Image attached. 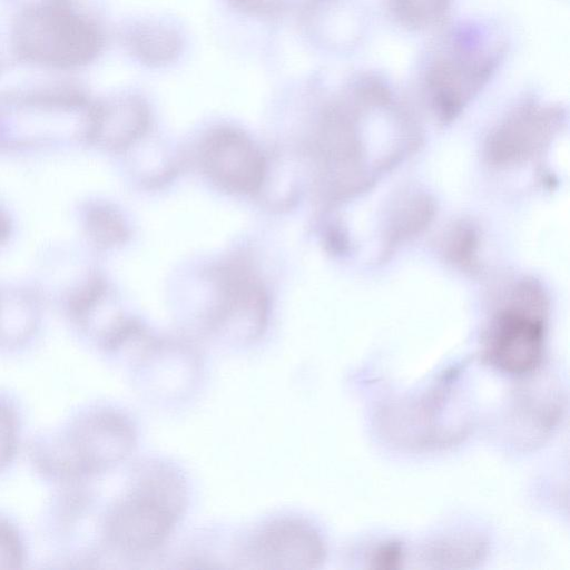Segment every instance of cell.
I'll use <instances>...</instances> for the list:
<instances>
[{
	"label": "cell",
	"mask_w": 570,
	"mask_h": 570,
	"mask_svg": "<svg viewBox=\"0 0 570 570\" xmlns=\"http://www.w3.org/2000/svg\"><path fill=\"white\" fill-rule=\"evenodd\" d=\"M502 33L483 22L448 26L428 45L419 61V77L432 108L455 117L500 70L508 52Z\"/></svg>",
	"instance_id": "obj_1"
},
{
	"label": "cell",
	"mask_w": 570,
	"mask_h": 570,
	"mask_svg": "<svg viewBox=\"0 0 570 570\" xmlns=\"http://www.w3.org/2000/svg\"><path fill=\"white\" fill-rule=\"evenodd\" d=\"M185 501L186 491L179 474L166 465L151 466L111 510L107 535L124 551L151 550L169 535Z\"/></svg>",
	"instance_id": "obj_2"
},
{
	"label": "cell",
	"mask_w": 570,
	"mask_h": 570,
	"mask_svg": "<svg viewBox=\"0 0 570 570\" xmlns=\"http://www.w3.org/2000/svg\"><path fill=\"white\" fill-rule=\"evenodd\" d=\"M17 43L28 58L63 67L92 60L102 39L97 27L72 11L66 1L51 0L21 17Z\"/></svg>",
	"instance_id": "obj_3"
},
{
	"label": "cell",
	"mask_w": 570,
	"mask_h": 570,
	"mask_svg": "<svg viewBox=\"0 0 570 570\" xmlns=\"http://www.w3.org/2000/svg\"><path fill=\"white\" fill-rule=\"evenodd\" d=\"M209 278L215 294L209 328L236 342L259 337L267 324L268 296L249 262L237 256L215 267Z\"/></svg>",
	"instance_id": "obj_4"
},
{
	"label": "cell",
	"mask_w": 570,
	"mask_h": 570,
	"mask_svg": "<svg viewBox=\"0 0 570 570\" xmlns=\"http://www.w3.org/2000/svg\"><path fill=\"white\" fill-rule=\"evenodd\" d=\"M135 444V432L122 415L96 411L75 422L61 448L58 465L71 474L99 473L128 456Z\"/></svg>",
	"instance_id": "obj_5"
},
{
	"label": "cell",
	"mask_w": 570,
	"mask_h": 570,
	"mask_svg": "<svg viewBox=\"0 0 570 570\" xmlns=\"http://www.w3.org/2000/svg\"><path fill=\"white\" fill-rule=\"evenodd\" d=\"M198 161L219 189L235 195H257L265 176L266 156L242 130L218 127L202 140Z\"/></svg>",
	"instance_id": "obj_6"
},
{
	"label": "cell",
	"mask_w": 570,
	"mask_h": 570,
	"mask_svg": "<svg viewBox=\"0 0 570 570\" xmlns=\"http://www.w3.org/2000/svg\"><path fill=\"white\" fill-rule=\"evenodd\" d=\"M544 351V321L532 311L511 307L501 312L484 342V357L497 370L524 375L542 362Z\"/></svg>",
	"instance_id": "obj_7"
},
{
	"label": "cell",
	"mask_w": 570,
	"mask_h": 570,
	"mask_svg": "<svg viewBox=\"0 0 570 570\" xmlns=\"http://www.w3.org/2000/svg\"><path fill=\"white\" fill-rule=\"evenodd\" d=\"M250 561L266 569H309L324 559L318 533L296 519L276 520L264 527L248 548Z\"/></svg>",
	"instance_id": "obj_8"
},
{
	"label": "cell",
	"mask_w": 570,
	"mask_h": 570,
	"mask_svg": "<svg viewBox=\"0 0 570 570\" xmlns=\"http://www.w3.org/2000/svg\"><path fill=\"white\" fill-rule=\"evenodd\" d=\"M150 126L146 102L134 95L90 105L87 144L112 153H124L139 141Z\"/></svg>",
	"instance_id": "obj_9"
},
{
	"label": "cell",
	"mask_w": 570,
	"mask_h": 570,
	"mask_svg": "<svg viewBox=\"0 0 570 570\" xmlns=\"http://www.w3.org/2000/svg\"><path fill=\"white\" fill-rule=\"evenodd\" d=\"M305 10L309 27L341 46L354 45L363 36L366 17L355 0H309Z\"/></svg>",
	"instance_id": "obj_10"
},
{
	"label": "cell",
	"mask_w": 570,
	"mask_h": 570,
	"mask_svg": "<svg viewBox=\"0 0 570 570\" xmlns=\"http://www.w3.org/2000/svg\"><path fill=\"white\" fill-rule=\"evenodd\" d=\"M40 302L27 288H0V342L17 344L29 338L37 330Z\"/></svg>",
	"instance_id": "obj_11"
},
{
	"label": "cell",
	"mask_w": 570,
	"mask_h": 570,
	"mask_svg": "<svg viewBox=\"0 0 570 570\" xmlns=\"http://www.w3.org/2000/svg\"><path fill=\"white\" fill-rule=\"evenodd\" d=\"M80 222L88 242L99 250L116 248L126 243L129 229L121 213L111 204L90 200L80 209Z\"/></svg>",
	"instance_id": "obj_12"
},
{
	"label": "cell",
	"mask_w": 570,
	"mask_h": 570,
	"mask_svg": "<svg viewBox=\"0 0 570 570\" xmlns=\"http://www.w3.org/2000/svg\"><path fill=\"white\" fill-rule=\"evenodd\" d=\"M130 47L140 61L157 67L175 60L179 55L181 41L173 28L148 23L132 32Z\"/></svg>",
	"instance_id": "obj_13"
},
{
	"label": "cell",
	"mask_w": 570,
	"mask_h": 570,
	"mask_svg": "<svg viewBox=\"0 0 570 570\" xmlns=\"http://www.w3.org/2000/svg\"><path fill=\"white\" fill-rule=\"evenodd\" d=\"M452 0H385L386 11L400 27L421 31L443 23Z\"/></svg>",
	"instance_id": "obj_14"
},
{
	"label": "cell",
	"mask_w": 570,
	"mask_h": 570,
	"mask_svg": "<svg viewBox=\"0 0 570 570\" xmlns=\"http://www.w3.org/2000/svg\"><path fill=\"white\" fill-rule=\"evenodd\" d=\"M485 553V546L480 538L470 535L448 537L426 546L423 559L435 567H464L465 563L478 562Z\"/></svg>",
	"instance_id": "obj_15"
},
{
	"label": "cell",
	"mask_w": 570,
	"mask_h": 570,
	"mask_svg": "<svg viewBox=\"0 0 570 570\" xmlns=\"http://www.w3.org/2000/svg\"><path fill=\"white\" fill-rule=\"evenodd\" d=\"M18 445V420L14 411L0 401V471L14 458Z\"/></svg>",
	"instance_id": "obj_16"
},
{
	"label": "cell",
	"mask_w": 570,
	"mask_h": 570,
	"mask_svg": "<svg viewBox=\"0 0 570 570\" xmlns=\"http://www.w3.org/2000/svg\"><path fill=\"white\" fill-rule=\"evenodd\" d=\"M23 558V546L17 530L0 520V568H18Z\"/></svg>",
	"instance_id": "obj_17"
},
{
	"label": "cell",
	"mask_w": 570,
	"mask_h": 570,
	"mask_svg": "<svg viewBox=\"0 0 570 570\" xmlns=\"http://www.w3.org/2000/svg\"><path fill=\"white\" fill-rule=\"evenodd\" d=\"M405 556L406 551L401 542L387 541L371 551L368 562L375 569H396L402 567Z\"/></svg>",
	"instance_id": "obj_18"
},
{
	"label": "cell",
	"mask_w": 570,
	"mask_h": 570,
	"mask_svg": "<svg viewBox=\"0 0 570 570\" xmlns=\"http://www.w3.org/2000/svg\"><path fill=\"white\" fill-rule=\"evenodd\" d=\"M235 7L257 16H269L283 9L286 0H229Z\"/></svg>",
	"instance_id": "obj_19"
},
{
	"label": "cell",
	"mask_w": 570,
	"mask_h": 570,
	"mask_svg": "<svg viewBox=\"0 0 570 570\" xmlns=\"http://www.w3.org/2000/svg\"><path fill=\"white\" fill-rule=\"evenodd\" d=\"M12 232V223L6 209L0 206V247L4 245Z\"/></svg>",
	"instance_id": "obj_20"
}]
</instances>
